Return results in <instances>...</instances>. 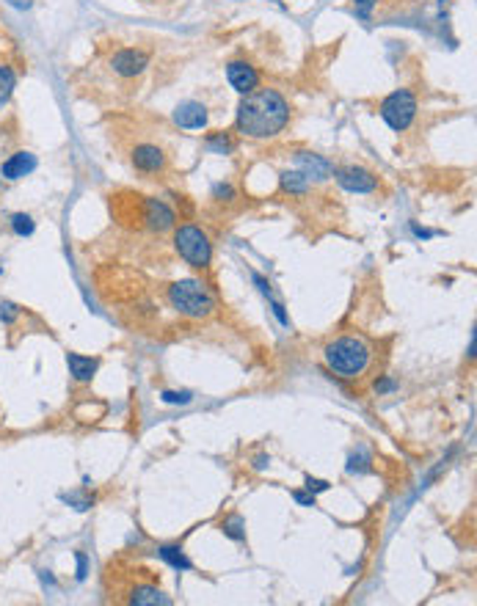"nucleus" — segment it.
Here are the masks:
<instances>
[{
	"mask_svg": "<svg viewBox=\"0 0 477 606\" xmlns=\"http://www.w3.org/2000/svg\"><path fill=\"white\" fill-rule=\"evenodd\" d=\"M290 122V105L276 88H254L237 105V130L249 138H274Z\"/></svg>",
	"mask_w": 477,
	"mask_h": 606,
	"instance_id": "f257e3e1",
	"label": "nucleus"
},
{
	"mask_svg": "<svg viewBox=\"0 0 477 606\" xmlns=\"http://www.w3.org/2000/svg\"><path fill=\"white\" fill-rule=\"evenodd\" d=\"M370 345L359 336H339L326 348L328 367L342 378H359L370 364Z\"/></svg>",
	"mask_w": 477,
	"mask_h": 606,
	"instance_id": "f03ea898",
	"label": "nucleus"
},
{
	"mask_svg": "<svg viewBox=\"0 0 477 606\" xmlns=\"http://www.w3.org/2000/svg\"><path fill=\"white\" fill-rule=\"evenodd\" d=\"M169 298L174 303V309L185 317L201 320L213 311V295L207 292V287L196 281V278H182L169 287Z\"/></svg>",
	"mask_w": 477,
	"mask_h": 606,
	"instance_id": "7ed1b4c3",
	"label": "nucleus"
},
{
	"mask_svg": "<svg viewBox=\"0 0 477 606\" xmlns=\"http://www.w3.org/2000/svg\"><path fill=\"white\" fill-rule=\"evenodd\" d=\"M174 246L179 256L193 265V268H207L213 259V246L207 240V234L196 227H179L174 231Z\"/></svg>",
	"mask_w": 477,
	"mask_h": 606,
	"instance_id": "20e7f679",
	"label": "nucleus"
},
{
	"mask_svg": "<svg viewBox=\"0 0 477 606\" xmlns=\"http://www.w3.org/2000/svg\"><path fill=\"white\" fill-rule=\"evenodd\" d=\"M414 116H417V100H414V94L408 88H398V91H392L386 100L381 102V119L395 132L408 130Z\"/></svg>",
	"mask_w": 477,
	"mask_h": 606,
	"instance_id": "39448f33",
	"label": "nucleus"
},
{
	"mask_svg": "<svg viewBox=\"0 0 477 606\" xmlns=\"http://www.w3.org/2000/svg\"><path fill=\"white\" fill-rule=\"evenodd\" d=\"M334 177L339 182V188H345V190H351V193H373L378 188V179L370 174V171H364V168H359V166H345V168H337L334 171Z\"/></svg>",
	"mask_w": 477,
	"mask_h": 606,
	"instance_id": "423d86ee",
	"label": "nucleus"
},
{
	"mask_svg": "<svg viewBox=\"0 0 477 606\" xmlns=\"http://www.w3.org/2000/svg\"><path fill=\"white\" fill-rule=\"evenodd\" d=\"M147 64H150V55L144 50H119L113 55V61H111V67H113V72L122 77H135L141 75L144 69H147Z\"/></svg>",
	"mask_w": 477,
	"mask_h": 606,
	"instance_id": "0eeeda50",
	"label": "nucleus"
},
{
	"mask_svg": "<svg viewBox=\"0 0 477 606\" xmlns=\"http://www.w3.org/2000/svg\"><path fill=\"white\" fill-rule=\"evenodd\" d=\"M226 77H229L232 88H235V91H240V94L254 91V88H257V83H259L257 69H254L252 64H246V61H232V64L226 67Z\"/></svg>",
	"mask_w": 477,
	"mask_h": 606,
	"instance_id": "6e6552de",
	"label": "nucleus"
},
{
	"mask_svg": "<svg viewBox=\"0 0 477 606\" xmlns=\"http://www.w3.org/2000/svg\"><path fill=\"white\" fill-rule=\"evenodd\" d=\"M296 163H298V171L306 179H328L334 174V166L326 157L312 154V152H296Z\"/></svg>",
	"mask_w": 477,
	"mask_h": 606,
	"instance_id": "1a4fd4ad",
	"label": "nucleus"
},
{
	"mask_svg": "<svg viewBox=\"0 0 477 606\" xmlns=\"http://www.w3.org/2000/svg\"><path fill=\"white\" fill-rule=\"evenodd\" d=\"M144 221L155 231H166V229L174 227V212L163 202H157V199H147L144 202Z\"/></svg>",
	"mask_w": 477,
	"mask_h": 606,
	"instance_id": "9d476101",
	"label": "nucleus"
},
{
	"mask_svg": "<svg viewBox=\"0 0 477 606\" xmlns=\"http://www.w3.org/2000/svg\"><path fill=\"white\" fill-rule=\"evenodd\" d=\"M174 122L185 130H201L207 125V108L201 102H182L174 110Z\"/></svg>",
	"mask_w": 477,
	"mask_h": 606,
	"instance_id": "9b49d317",
	"label": "nucleus"
},
{
	"mask_svg": "<svg viewBox=\"0 0 477 606\" xmlns=\"http://www.w3.org/2000/svg\"><path fill=\"white\" fill-rule=\"evenodd\" d=\"M133 163H135L138 171L155 174V171H160L166 166V154L157 149V147H152V144H141V147H135V152H133Z\"/></svg>",
	"mask_w": 477,
	"mask_h": 606,
	"instance_id": "f8f14e48",
	"label": "nucleus"
},
{
	"mask_svg": "<svg viewBox=\"0 0 477 606\" xmlns=\"http://www.w3.org/2000/svg\"><path fill=\"white\" fill-rule=\"evenodd\" d=\"M30 171H36V154H30V152H17V154H11V157L3 163V168H0V174L6 179H23V177H28Z\"/></svg>",
	"mask_w": 477,
	"mask_h": 606,
	"instance_id": "ddd939ff",
	"label": "nucleus"
},
{
	"mask_svg": "<svg viewBox=\"0 0 477 606\" xmlns=\"http://www.w3.org/2000/svg\"><path fill=\"white\" fill-rule=\"evenodd\" d=\"M67 367H69V372H72V378L80 380V383H86V380L94 378V372H97V358H86V355H77V353H67Z\"/></svg>",
	"mask_w": 477,
	"mask_h": 606,
	"instance_id": "4468645a",
	"label": "nucleus"
},
{
	"mask_svg": "<svg viewBox=\"0 0 477 606\" xmlns=\"http://www.w3.org/2000/svg\"><path fill=\"white\" fill-rule=\"evenodd\" d=\"M133 604H138V606H169L172 604V598L169 595H163L157 587H150V584H144V587H135L133 590V598H130Z\"/></svg>",
	"mask_w": 477,
	"mask_h": 606,
	"instance_id": "2eb2a0df",
	"label": "nucleus"
},
{
	"mask_svg": "<svg viewBox=\"0 0 477 606\" xmlns=\"http://www.w3.org/2000/svg\"><path fill=\"white\" fill-rule=\"evenodd\" d=\"M157 554H160V559H166L172 568H176V571H191V568H193V562L182 554L179 546H160Z\"/></svg>",
	"mask_w": 477,
	"mask_h": 606,
	"instance_id": "dca6fc26",
	"label": "nucleus"
},
{
	"mask_svg": "<svg viewBox=\"0 0 477 606\" xmlns=\"http://www.w3.org/2000/svg\"><path fill=\"white\" fill-rule=\"evenodd\" d=\"M281 188L287 190V193H306V188H309V179L303 177L301 171H284L281 174Z\"/></svg>",
	"mask_w": 477,
	"mask_h": 606,
	"instance_id": "f3484780",
	"label": "nucleus"
},
{
	"mask_svg": "<svg viewBox=\"0 0 477 606\" xmlns=\"http://www.w3.org/2000/svg\"><path fill=\"white\" fill-rule=\"evenodd\" d=\"M14 86H17V75H14V69H11V67H0V105L11 97Z\"/></svg>",
	"mask_w": 477,
	"mask_h": 606,
	"instance_id": "a211bd4d",
	"label": "nucleus"
},
{
	"mask_svg": "<svg viewBox=\"0 0 477 606\" xmlns=\"http://www.w3.org/2000/svg\"><path fill=\"white\" fill-rule=\"evenodd\" d=\"M11 229H14V234H20V237H28V234H33V218L26 215V212H17V215H11Z\"/></svg>",
	"mask_w": 477,
	"mask_h": 606,
	"instance_id": "6ab92c4d",
	"label": "nucleus"
},
{
	"mask_svg": "<svg viewBox=\"0 0 477 606\" xmlns=\"http://www.w3.org/2000/svg\"><path fill=\"white\" fill-rule=\"evenodd\" d=\"M243 527H246V521L240 518V515H232V518H226L224 524H221V530H224L226 537H232V540H243Z\"/></svg>",
	"mask_w": 477,
	"mask_h": 606,
	"instance_id": "aec40b11",
	"label": "nucleus"
},
{
	"mask_svg": "<svg viewBox=\"0 0 477 606\" xmlns=\"http://www.w3.org/2000/svg\"><path fill=\"white\" fill-rule=\"evenodd\" d=\"M207 147H210L213 152H218V154H229V152L235 149V144L226 138L224 132H218V135H210V138H207Z\"/></svg>",
	"mask_w": 477,
	"mask_h": 606,
	"instance_id": "412c9836",
	"label": "nucleus"
},
{
	"mask_svg": "<svg viewBox=\"0 0 477 606\" xmlns=\"http://www.w3.org/2000/svg\"><path fill=\"white\" fill-rule=\"evenodd\" d=\"M193 400L191 391H163V403L169 405H188Z\"/></svg>",
	"mask_w": 477,
	"mask_h": 606,
	"instance_id": "4be33fe9",
	"label": "nucleus"
},
{
	"mask_svg": "<svg viewBox=\"0 0 477 606\" xmlns=\"http://www.w3.org/2000/svg\"><path fill=\"white\" fill-rule=\"evenodd\" d=\"M213 193H215V199H221V202H232V199H235L232 185H215V188H213Z\"/></svg>",
	"mask_w": 477,
	"mask_h": 606,
	"instance_id": "5701e85b",
	"label": "nucleus"
},
{
	"mask_svg": "<svg viewBox=\"0 0 477 606\" xmlns=\"http://www.w3.org/2000/svg\"><path fill=\"white\" fill-rule=\"evenodd\" d=\"M14 317H17V306H14V303H0V320L11 323Z\"/></svg>",
	"mask_w": 477,
	"mask_h": 606,
	"instance_id": "b1692460",
	"label": "nucleus"
},
{
	"mask_svg": "<svg viewBox=\"0 0 477 606\" xmlns=\"http://www.w3.org/2000/svg\"><path fill=\"white\" fill-rule=\"evenodd\" d=\"M373 6H376V0H356V14H359L361 20H367Z\"/></svg>",
	"mask_w": 477,
	"mask_h": 606,
	"instance_id": "393cba45",
	"label": "nucleus"
},
{
	"mask_svg": "<svg viewBox=\"0 0 477 606\" xmlns=\"http://www.w3.org/2000/svg\"><path fill=\"white\" fill-rule=\"evenodd\" d=\"M306 491L309 493H320V491H328L326 480H315V477H306Z\"/></svg>",
	"mask_w": 477,
	"mask_h": 606,
	"instance_id": "a878e982",
	"label": "nucleus"
},
{
	"mask_svg": "<svg viewBox=\"0 0 477 606\" xmlns=\"http://www.w3.org/2000/svg\"><path fill=\"white\" fill-rule=\"evenodd\" d=\"M296 502L303 507H315V493H301V491H298V493H296Z\"/></svg>",
	"mask_w": 477,
	"mask_h": 606,
	"instance_id": "bb28decb",
	"label": "nucleus"
},
{
	"mask_svg": "<svg viewBox=\"0 0 477 606\" xmlns=\"http://www.w3.org/2000/svg\"><path fill=\"white\" fill-rule=\"evenodd\" d=\"M86 568H89L86 565V554L77 551V579H86Z\"/></svg>",
	"mask_w": 477,
	"mask_h": 606,
	"instance_id": "cd10ccee",
	"label": "nucleus"
},
{
	"mask_svg": "<svg viewBox=\"0 0 477 606\" xmlns=\"http://www.w3.org/2000/svg\"><path fill=\"white\" fill-rule=\"evenodd\" d=\"M9 6H14V8H30V3L33 0H6Z\"/></svg>",
	"mask_w": 477,
	"mask_h": 606,
	"instance_id": "c85d7f7f",
	"label": "nucleus"
},
{
	"mask_svg": "<svg viewBox=\"0 0 477 606\" xmlns=\"http://www.w3.org/2000/svg\"><path fill=\"white\" fill-rule=\"evenodd\" d=\"M376 389L378 391H392V389H395V383H392V380H381Z\"/></svg>",
	"mask_w": 477,
	"mask_h": 606,
	"instance_id": "c756f323",
	"label": "nucleus"
},
{
	"mask_svg": "<svg viewBox=\"0 0 477 606\" xmlns=\"http://www.w3.org/2000/svg\"><path fill=\"white\" fill-rule=\"evenodd\" d=\"M265 463H268V457H265V455H259V457H257V469H262Z\"/></svg>",
	"mask_w": 477,
	"mask_h": 606,
	"instance_id": "7c9ffc66",
	"label": "nucleus"
}]
</instances>
